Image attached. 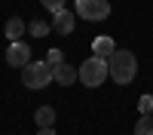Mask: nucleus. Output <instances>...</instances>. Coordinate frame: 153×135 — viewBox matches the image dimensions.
Segmentation results:
<instances>
[{"instance_id": "nucleus-1", "label": "nucleus", "mask_w": 153, "mask_h": 135, "mask_svg": "<svg viewBox=\"0 0 153 135\" xmlns=\"http://www.w3.org/2000/svg\"><path fill=\"white\" fill-rule=\"evenodd\" d=\"M138 74V58L129 52V49H117L110 58H107V77L120 86H129Z\"/></svg>"}, {"instance_id": "nucleus-2", "label": "nucleus", "mask_w": 153, "mask_h": 135, "mask_svg": "<svg viewBox=\"0 0 153 135\" xmlns=\"http://www.w3.org/2000/svg\"><path fill=\"white\" fill-rule=\"evenodd\" d=\"M76 77H80V83L83 86H89V89H95V86H101L107 80V61L104 58H86L83 65H80V71H76Z\"/></svg>"}, {"instance_id": "nucleus-3", "label": "nucleus", "mask_w": 153, "mask_h": 135, "mask_svg": "<svg viewBox=\"0 0 153 135\" xmlns=\"http://www.w3.org/2000/svg\"><path fill=\"white\" fill-rule=\"evenodd\" d=\"M22 83L28 89H46L52 83V68L46 61H31L28 68H22Z\"/></svg>"}, {"instance_id": "nucleus-4", "label": "nucleus", "mask_w": 153, "mask_h": 135, "mask_svg": "<svg viewBox=\"0 0 153 135\" xmlns=\"http://www.w3.org/2000/svg\"><path fill=\"white\" fill-rule=\"evenodd\" d=\"M76 16L86 22H104L110 16V3L107 0H76Z\"/></svg>"}, {"instance_id": "nucleus-5", "label": "nucleus", "mask_w": 153, "mask_h": 135, "mask_svg": "<svg viewBox=\"0 0 153 135\" xmlns=\"http://www.w3.org/2000/svg\"><path fill=\"white\" fill-rule=\"evenodd\" d=\"M6 65H12V68H28L31 65V46L28 43H9V49H6Z\"/></svg>"}, {"instance_id": "nucleus-6", "label": "nucleus", "mask_w": 153, "mask_h": 135, "mask_svg": "<svg viewBox=\"0 0 153 135\" xmlns=\"http://www.w3.org/2000/svg\"><path fill=\"white\" fill-rule=\"evenodd\" d=\"M74 22H76V12H71V9H58L55 16H52V31L55 34H74Z\"/></svg>"}, {"instance_id": "nucleus-7", "label": "nucleus", "mask_w": 153, "mask_h": 135, "mask_svg": "<svg viewBox=\"0 0 153 135\" xmlns=\"http://www.w3.org/2000/svg\"><path fill=\"white\" fill-rule=\"evenodd\" d=\"M80 77H76V68H71V65H55L52 68V83H58V86H71V83H76Z\"/></svg>"}, {"instance_id": "nucleus-8", "label": "nucleus", "mask_w": 153, "mask_h": 135, "mask_svg": "<svg viewBox=\"0 0 153 135\" xmlns=\"http://www.w3.org/2000/svg\"><path fill=\"white\" fill-rule=\"evenodd\" d=\"M25 31H28V25H25V22H22L19 16L6 19V25H3V34H6V40H9V43H19Z\"/></svg>"}, {"instance_id": "nucleus-9", "label": "nucleus", "mask_w": 153, "mask_h": 135, "mask_svg": "<svg viewBox=\"0 0 153 135\" xmlns=\"http://www.w3.org/2000/svg\"><path fill=\"white\" fill-rule=\"evenodd\" d=\"M113 52H117V43H113L110 37H95L92 40V55L95 58H110Z\"/></svg>"}, {"instance_id": "nucleus-10", "label": "nucleus", "mask_w": 153, "mask_h": 135, "mask_svg": "<svg viewBox=\"0 0 153 135\" xmlns=\"http://www.w3.org/2000/svg\"><path fill=\"white\" fill-rule=\"evenodd\" d=\"M34 123H37L40 129H52V126H55V107H52V104L37 107V110H34Z\"/></svg>"}, {"instance_id": "nucleus-11", "label": "nucleus", "mask_w": 153, "mask_h": 135, "mask_svg": "<svg viewBox=\"0 0 153 135\" xmlns=\"http://www.w3.org/2000/svg\"><path fill=\"white\" fill-rule=\"evenodd\" d=\"M135 135H153V114H141V120L135 123Z\"/></svg>"}, {"instance_id": "nucleus-12", "label": "nucleus", "mask_w": 153, "mask_h": 135, "mask_svg": "<svg viewBox=\"0 0 153 135\" xmlns=\"http://www.w3.org/2000/svg\"><path fill=\"white\" fill-rule=\"evenodd\" d=\"M49 31H52V25H46V22H31V34H34V37H46Z\"/></svg>"}, {"instance_id": "nucleus-13", "label": "nucleus", "mask_w": 153, "mask_h": 135, "mask_svg": "<svg viewBox=\"0 0 153 135\" xmlns=\"http://www.w3.org/2000/svg\"><path fill=\"white\" fill-rule=\"evenodd\" d=\"M61 58H65V52H61V49H49L46 65H49V68H55V65H61Z\"/></svg>"}, {"instance_id": "nucleus-14", "label": "nucleus", "mask_w": 153, "mask_h": 135, "mask_svg": "<svg viewBox=\"0 0 153 135\" xmlns=\"http://www.w3.org/2000/svg\"><path fill=\"white\" fill-rule=\"evenodd\" d=\"M40 3H43V9L52 12V16H55L58 9H65V0H40Z\"/></svg>"}, {"instance_id": "nucleus-15", "label": "nucleus", "mask_w": 153, "mask_h": 135, "mask_svg": "<svg viewBox=\"0 0 153 135\" xmlns=\"http://www.w3.org/2000/svg\"><path fill=\"white\" fill-rule=\"evenodd\" d=\"M141 114H153V95H141Z\"/></svg>"}, {"instance_id": "nucleus-16", "label": "nucleus", "mask_w": 153, "mask_h": 135, "mask_svg": "<svg viewBox=\"0 0 153 135\" xmlns=\"http://www.w3.org/2000/svg\"><path fill=\"white\" fill-rule=\"evenodd\" d=\"M40 135H55V129H40Z\"/></svg>"}]
</instances>
